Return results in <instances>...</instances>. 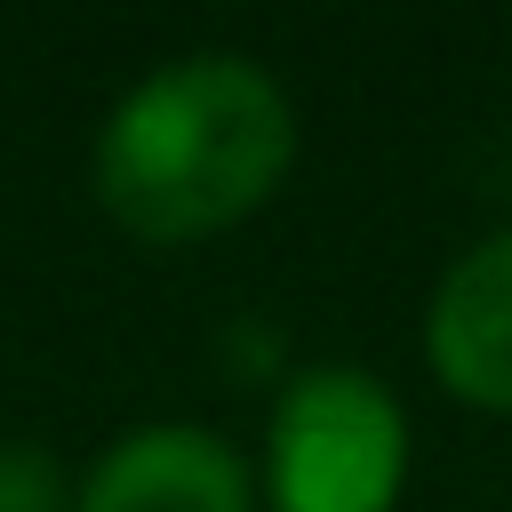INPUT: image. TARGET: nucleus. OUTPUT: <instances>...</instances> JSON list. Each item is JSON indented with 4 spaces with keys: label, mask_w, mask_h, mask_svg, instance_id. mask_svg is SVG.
<instances>
[{
    "label": "nucleus",
    "mask_w": 512,
    "mask_h": 512,
    "mask_svg": "<svg viewBox=\"0 0 512 512\" xmlns=\"http://www.w3.org/2000/svg\"><path fill=\"white\" fill-rule=\"evenodd\" d=\"M296 168V104L240 48H184L128 80L88 144V192L136 248H200L248 224Z\"/></svg>",
    "instance_id": "f257e3e1"
},
{
    "label": "nucleus",
    "mask_w": 512,
    "mask_h": 512,
    "mask_svg": "<svg viewBox=\"0 0 512 512\" xmlns=\"http://www.w3.org/2000/svg\"><path fill=\"white\" fill-rule=\"evenodd\" d=\"M264 512H400L408 408L360 360H312L272 392L256 448Z\"/></svg>",
    "instance_id": "f03ea898"
},
{
    "label": "nucleus",
    "mask_w": 512,
    "mask_h": 512,
    "mask_svg": "<svg viewBox=\"0 0 512 512\" xmlns=\"http://www.w3.org/2000/svg\"><path fill=\"white\" fill-rule=\"evenodd\" d=\"M72 512H264L248 448H232L216 424H128L96 448V464L72 480Z\"/></svg>",
    "instance_id": "7ed1b4c3"
},
{
    "label": "nucleus",
    "mask_w": 512,
    "mask_h": 512,
    "mask_svg": "<svg viewBox=\"0 0 512 512\" xmlns=\"http://www.w3.org/2000/svg\"><path fill=\"white\" fill-rule=\"evenodd\" d=\"M432 384L472 416H512V224L480 232L424 296L416 320Z\"/></svg>",
    "instance_id": "20e7f679"
},
{
    "label": "nucleus",
    "mask_w": 512,
    "mask_h": 512,
    "mask_svg": "<svg viewBox=\"0 0 512 512\" xmlns=\"http://www.w3.org/2000/svg\"><path fill=\"white\" fill-rule=\"evenodd\" d=\"M0 512H72V472L56 464L48 440H0Z\"/></svg>",
    "instance_id": "39448f33"
}]
</instances>
